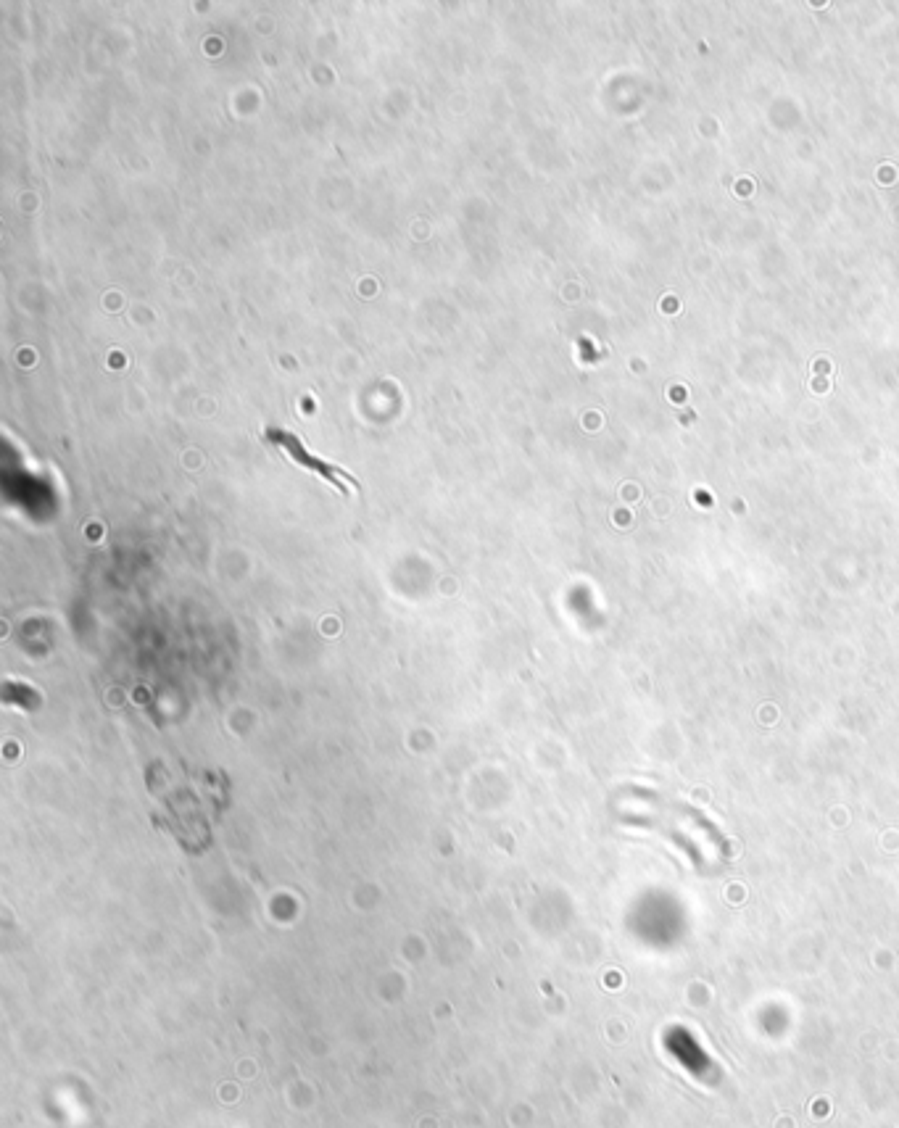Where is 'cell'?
I'll list each match as a JSON object with an SVG mask.
<instances>
[{"label":"cell","mask_w":899,"mask_h":1128,"mask_svg":"<svg viewBox=\"0 0 899 1128\" xmlns=\"http://www.w3.org/2000/svg\"><path fill=\"white\" fill-rule=\"evenodd\" d=\"M264 438H267L272 446H277L280 451H285V454H288L296 464H301L304 470L314 472V475H319L322 480H327V483L333 485L335 491H341L343 496H348V493L359 488V483H356V480L351 478L346 470L335 467V464L322 462L319 456L309 454L304 443H301V438H296V435L288 433V430H280V427H269L267 433H264Z\"/></svg>","instance_id":"obj_1"}]
</instances>
